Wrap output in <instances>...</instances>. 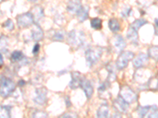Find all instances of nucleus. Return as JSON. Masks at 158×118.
<instances>
[{"mask_svg":"<svg viewBox=\"0 0 158 118\" xmlns=\"http://www.w3.org/2000/svg\"><path fill=\"white\" fill-rule=\"evenodd\" d=\"M103 54V50L100 47H93L85 51V58L90 66L98 62Z\"/></svg>","mask_w":158,"mask_h":118,"instance_id":"obj_1","label":"nucleus"},{"mask_svg":"<svg viewBox=\"0 0 158 118\" xmlns=\"http://www.w3.org/2000/svg\"><path fill=\"white\" fill-rule=\"evenodd\" d=\"M16 85L15 82L9 78H3L0 81V96L2 98H6L15 90Z\"/></svg>","mask_w":158,"mask_h":118,"instance_id":"obj_2","label":"nucleus"},{"mask_svg":"<svg viewBox=\"0 0 158 118\" xmlns=\"http://www.w3.org/2000/svg\"><path fill=\"white\" fill-rule=\"evenodd\" d=\"M85 42V36L81 31L73 30L68 35V43L72 47H78Z\"/></svg>","mask_w":158,"mask_h":118,"instance_id":"obj_3","label":"nucleus"},{"mask_svg":"<svg viewBox=\"0 0 158 118\" xmlns=\"http://www.w3.org/2000/svg\"><path fill=\"white\" fill-rule=\"evenodd\" d=\"M135 54L131 51H123L116 60V68L122 70L127 66L130 61L133 60Z\"/></svg>","mask_w":158,"mask_h":118,"instance_id":"obj_4","label":"nucleus"},{"mask_svg":"<svg viewBox=\"0 0 158 118\" xmlns=\"http://www.w3.org/2000/svg\"><path fill=\"white\" fill-rule=\"evenodd\" d=\"M119 96L128 104H131L137 100V95L135 91L128 86H123L120 90Z\"/></svg>","mask_w":158,"mask_h":118,"instance_id":"obj_5","label":"nucleus"},{"mask_svg":"<svg viewBox=\"0 0 158 118\" xmlns=\"http://www.w3.org/2000/svg\"><path fill=\"white\" fill-rule=\"evenodd\" d=\"M17 22H18V25L19 28H28L33 25L34 22V19L31 13H25L23 14H21L17 18Z\"/></svg>","mask_w":158,"mask_h":118,"instance_id":"obj_6","label":"nucleus"},{"mask_svg":"<svg viewBox=\"0 0 158 118\" xmlns=\"http://www.w3.org/2000/svg\"><path fill=\"white\" fill-rule=\"evenodd\" d=\"M47 93L48 91L45 88H38L36 90V97L34 98L33 101L40 106L44 105L47 102Z\"/></svg>","mask_w":158,"mask_h":118,"instance_id":"obj_7","label":"nucleus"},{"mask_svg":"<svg viewBox=\"0 0 158 118\" xmlns=\"http://www.w3.org/2000/svg\"><path fill=\"white\" fill-rule=\"evenodd\" d=\"M80 87L83 89L87 98L88 99L91 98L92 95L94 94V88H93L91 82L88 81V80H86V79L82 78L81 79V84H80Z\"/></svg>","mask_w":158,"mask_h":118,"instance_id":"obj_8","label":"nucleus"},{"mask_svg":"<svg viewBox=\"0 0 158 118\" xmlns=\"http://www.w3.org/2000/svg\"><path fill=\"white\" fill-rule=\"evenodd\" d=\"M114 106H115V109H116L118 112L126 113L127 111L128 108H129V104L127 102H125L120 96H118V98L115 99V102H114Z\"/></svg>","mask_w":158,"mask_h":118,"instance_id":"obj_9","label":"nucleus"},{"mask_svg":"<svg viewBox=\"0 0 158 118\" xmlns=\"http://www.w3.org/2000/svg\"><path fill=\"white\" fill-rule=\"evenodd\" d=\"M134 59V58H133ZM148 61V55L144 53H140L133 60L134 66L137 69L142 68V66L145 65L146 62Z\"/></svg>","mask_w":158,"mask_h":118,"instance_id":"obj_10","label":"nucleus"},{"mask_svg":"<svg viewBox=\"0 0 158 118\" xmlns=\"http://www.w3.org/2000/svg\"><path fill=\"white\" fill-rule=\"evenodd\" d=\"M81 6H82L79 0H70L67 4V10L72 14H76Z\"/></svg>","mask_w":158,"mask_h":118,"instance_id":"obj_11","label":"nucleus"},{"mask_svg":"<svg viewBox=\"0 0 158 118\" xmlns=\"http://www.w3.org/2000/svg\"><path fill=\"white\" fill-rule=\"evenodd\" d=\"M81 77L80 75V73H77V72H74V73H72L71 74V81H70V84L69 86L71 89L74 90L76 88H77L78 87H80V84H81Z\"/></svg>","mask_w":158,"mask_h":118,"instance_id":"obj_12","label":"nucleus"},{"mask_svg":"<svg viewBox=\"0 0 158 118\" xmlns=\"http://www.w3.org/2000/svg\"><path fill=\"white\" fill-rule=\"evenodd\" d=\"M32 37L35 41H40L44 38V32L40 25L35 24L32 29Z\"/></svg>","mask_w":158,"mask_h":118,"instance_id":"obj_13","label":"nucleus"},{"mask_svg":"<svg viewBox=\"0 0 158 118\" xmlns=\"http://www.w3.org/2000/svg\"><path fill=\"white\" fill-rule=\"evenodd\" d=\"M114 46H115V48L117 49L119 51H122L123 50V49L126 47L127 43L125 39H123L122 36L120 35H117L115 37V40H114Z\"/></svg>","mask_w":158,"mask_h":118,"instance_id":"obj_14","label":"nucleus"},{"mask_svg":"<svg viewBox=\"0 0 158 118\" xmlns=\"http://www.w3.org/2000/svg\"><path fill=\"white\" fill-rule=\"evenodd\" d=\"M77 18L80 22H84L87 20L89 17V8L88 6H81V9L77 11Z\"/></svg>","mask_w":158,"mask_h":118,"instance_id":"obj_15","label":"nucleus"},{"mask_svg":"<svg viewBox=\"0 0 158 118\" xmlns=\"http://www.w3.org/2000/svg\"><path fill=\"white\" fill-rule=\"evenodd\" d=\"M128 39L131 40V42L135 44H138V31L134 29L133 28L130 27L129 30L127 32V35Z\"/></svg>","mask_w":158,"mask_h":118,"instance_id":"obj_16","label":"nucleus"},{"mask_svg":"<svg viewBox=\"0 0 158 118\" xmlns=\"http://www.w3.org/2000/svg\"><path fill=\"white\" fill-rule=\"evenodd\" d=\"M108 113H109V108L107 106L106 104L104 105H101L100 106L98 109H97V116L100 118H104V117H108Z\"/></svg>","mask_w":158,"mask_h":118,"instance_id":"obj_17","label":"nucleus"},{"mask_svg":"<svg viewBox=\"0 0 158 118\" xmlns=\"http://www.w3.org/2000/svg\"><path fill=\"white\" fill-rule=\"evenodd\" d=\"M33 17V19H35L36 21H39L40 18H42L44 17V10L43 8H41L40 6H36L32 9V13H31Z\"/></svg>","mask_w":158,"mask_h":118,"instance_id":"obj_18","label":"nucleus"},{"mask_svg":"<svg viewBox=\"0 0 158 118\" xmlns=\"http://www.w3.org/2000/svg\"><path fill=\"white\" fill-rule=\"evenodd\" d=\"M108 26L111 32H117L120 30V25L116 19H111L108 22Z\"/></svg>","mask_w":158,"mask_h":118,"instance_id":"obj_19","label":"nucleus"},{"mask_svg":"<svg viewBox=\"0 0 158 118\" xmlns=\"http://www.w3.org/2000/svg\"><path fill=\"white\" fill-rule=\"evenodd\" d=\"M10 117V107L7 106H0V118Z\"/></svg>","mask_w":158,"mask_h":118,"instance_id":"obj_20","label":"nucleus"},{"mask_svg":"<svg viewBox=\"0 0 158 118\" xmlns=\"http://www.w3.org/2000/svg\"><path fill=\"white\" fill-rule=\"evenodd\" d=\"M91 27L95 30H101L102 28V21L100 18H94L90 22Z\"/></svg>","mask_w":158,"mask_h":118,"instance_id":"obj_21","label":"nucleus"},{"mask_svg":"<svg viewBox=\"0 0 158 118\" xmlns=\"http://www.w3.org/2000/svg\"><path fill=\"white\" fill-rule=\"evenodd\" d=\"M146 24H147V22H146V20H144V19H138V20H136V21H135V22H134L133 23L131 24L130 27L133 28L134 29H135V30L138 31V29H139L141 27H142V26L145 25H146Z\"/></svg>","mask_w":158,"mask_h":118,"instance_id":"obj_22","label":"nucleus"},{"mask_svg":"<svg viewBox=\"0 0 158 118\" xmlns=\"http://www.w3.org/2000/svg\"><path fill=\"white\" fill-rule=\"evenodd\" d=\"M23 57V54H22V52L21 51H14L12 54H11L10 56V59L13 62H16V61H21Z\"/></svg>","mask_w":158,"mask_h":118,"instance_id":"obj_23","label":"nucleus"},{"mask_svg":"<svg viewBox=\"0 0 158 118\" xmlns=\"http://www.w3.org/2000/svg\"><path fill=\"white\" fill-rule=\"evenodd\" d=\"M148 54L150 57L153 59H155L156 61H157V54H158V49L157 47H152L149 49L148 50Z\"/></svg>","mask_w":158,"mask_h":118,"instance_id":"obj_24","label":"nucleus"},{"mask_svg":"<svg viewBox=\"0 0 158 118\" xmlns=\"http://www.w3.org/2000/svg\"><path fill=\"white\" fill-rule=\"evenodd\" d=\"M146 116L152 118L157 117V106H151V107L149 106V111H148V113Z\"/></svg>","mask_w":158,"mask_h":118,"instance_id":"obj_25","label":"nucleus"},{"mask_svg":"<svg viewBox=\"0 0 158 118\" xmlns=\"http://www.w3.org/2000/svg\"><path fill=\"white\" fill-rule=\"evenodd\" d=\"M7 39L5 36L0 37V51H6L7 47Z\"/></svg>","mask_w":158,"mask_h":118,"instance_id":"obj_26","label":"nucleus"},{"mask_svg":"<svg viewBox=\"0 0 158 118\" xmlns=\"http://www.w3.org/2000/svg\"><path fill=\"white\" fill-rule=\"evenodd\" d=\"M64 33L62 31H58V32H56L54 33L52 39L55 40V41H62V40L64 39Z\"/></svg>","mask_w":158,"mask_h":118,"instance_id":"obj_27","label":"nucleus"},{"mask_svg":"<svg viewBox=\"0 0 158 118\" xmlns=\"http://www.w3.org/2000/svg\"><path fill=\"white\" fill-rule=\"evenodd\" d=\"M149 109V106H141L138 109V115L140 117H144L146 116L148 113V111Z\"/></svg>","mask_w":158,"mask_h":118,"instance_id":"obj_28","label":"nucleus"},{"mask_svg":"<svg viewBox=\"0 0 158 118\" xmlns=\"http://www.w3.org/2000/svg\"><path fill=\"white\" fill-rule=\"evenodd\" d=\"M2 26H3L4 28H6V29H7L8 30H10V31H12L13 29H14V28H15L14 23H13V22L11 21L10 19H8L6 22H4V24L2 25Z\"/></svg>","mask_w":158,"mask_h":118,"instance_id":"obj_29","label":"nucleus"},{"mask_svg":"<svg viewBox=\"0 0 158 118\" xmlns=\"http://www.w3.org/2000/svg\"><path fill=\"white\" fill-rule=\"evenodd\" d=\"M32 116L33 117H48V114L44 111L36 110L33 113Z\"/></svg>","mask_w":158,"mask_h":118,"instance_id":"obj_30","label":"nucleus"},{"mask_svg":"<svg viewBox=\"0 0 158 118\" xmlns=\"http://www.w3.org/2000/svg\"><path fill=\"white\" fill-rule=\"evenodd\" d=\"M40 46L39 43H36L34 47H33V49H32V54H34V55L37 54L38 52L40 51Z\"/></svg>","mask_w":158,"mask_h":118,"instance_id":"obj_31","label":"nucleus"},{"mask_svg":"<svg viewBox=\"0 0 158 118\" xmlns=\"http://www.w3.org/2000/svg\"><path fill=\"white\" fill-rule=\"evenodd\" d=\"M131 8H128L127 10H123L122 12V16L124 17V18H127L130 14H131Z\"/></svg>","mask_w":158,"mask_h":118,"instance_id":"obj_32","label":"nucleus"},{"mask_svg":"<svg viewBox=\"0 0 158 118\" xmlns=\"http://www.w3.org/2000/svg\"><path fill=\"white\" fill-rule=\"evenodd\" d=\"M62 117H77V115L76 114H70V113H66V114L63 115Z\"/></svg>","mask_w":158,"mask_h":118,"instance_id":"obj_33","label":"nucleus"},{"mask_svg":"<svg viewBox=\"0 0 158 118\" xmlns=\"http://www.w3.org/2000/svg\"><path fill=\"white\" fill-rule=\"evenodd\" d=\"M65 101H66V104H67V107H70V106H71V102H70V98H69L68 96L65 98Z\"/></svg>","mask_w":158,"mask_h":118,"instance_id":"obj_34","label":"nucleus"},{"mask_svg":"<svg viewBox=\"0 0 158 118\" xmlns=\"http://www.w3.org/2000/svg\"><path fill=\"white\" fill-rule=\"evenodd\" d=\"M3 64H4L3 57H2V55L1 54V53H0V67H2V65H3Z\"/></svg>","mask_w":158,"mask_h":118,"instance_id":"obj_35","label":"nucleus"},{"mask_svg":"<svg viewBox=\"0 0 158 118\" xmlns=\"http://www.w3.org/2000/svg\"><path fill=\"white\" fill-rule=\"evenodd\" d=\"M25 84V82L24 81H22V80H21V81H20V82L18 83V85H19L20 87H22V85H24V84Z\"/></svg>","mask_w":158,"mask_h":118,"instance_id":"obj_36","label":"nucleus"},{"mask_svg":"<svg viewBox=\"0 0 158 118\" xmlns=\"http://www.w3.org/2000/svg\"><path fill=\"white\" fill-rule=\"evenodd\" d=\"M29 1H30V2H36L37 0H29Z\"/></svg>","mask_w":158,"mask_h":118,"instance_id":"obj_37","label":"nucleus"}]
</instances>
